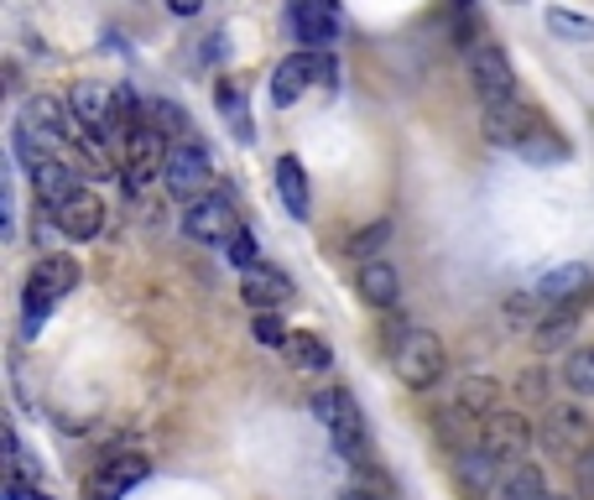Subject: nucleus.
<instances>
[{
    "instance_id": "nucleus-1",
    "label": "nucleus",
    "mask_w": 594,
    "mask_h": 500,
    "mask_svg": "<svg viewBox=\"0 0 594 500\" xmlns=\"http://www.w3.org/2000/svg\"><path fill=\"white\" fill-rule=\"evenodd\" d=\"M314 418L323 422V433L334 438V454L350 469H371V438H365V412H360V401L344 391V386H323L314 391Z\"/></svg>"
},
{
    "instance_id": "nucleus-2",
    "label": "nucleus",
    "mask_w": 594,
    "mask_h": 500,
    "mask_svg": "<svg viewBox=\"0 0 594 500\" xmlns=\"http://www.w3.org/2000/svg\"><path fill=\"white\" fill-rule=\"evenodd\" d=\"M79 287V266L68 256H42L32 266V277H26V292H21V334L26 340H37L47 313L63 302V292H74Z\"/></svg>"
},
{
    "instance_id": "nucleus-3",
    "label": "nucleus",
    "mask_w": 594,
    "mask_h": 500,
    "mask_svg": "<svg viewBox=\"0 0 594 500\" xmlns=\"http://www.w3.org/2000/svg\"><path fill=\"white\" fill-rule=\"evenodd\" d=\"M209 178H215V157H209V146H204L198 136L173 141V146H167V162H162V188H167L173 199L194 203L198 193H209Z\"/></svg>"
},
{
    "instance_id": "nucleus-4",
    "label": "nucleus",
    "mask_w": 594,
    "mask_h": 500,
    "mask_svg": "<svg viewBox=\"0 0 594 500\" xmlns=\"http://www.w3.org/2000/svg\"><path fill=\"white\" fill-rule=\"evenodd\" d=\"M443 365H449V355H443L438 334H428V329H413V334H407V340L392 349V370L402 376V386H413V391H428V386H438Z\"/></svg>"
},
{
    "instance_id": "nucleus-5",
    "label": "nucleus",
    "mask_w": 594,
    "mask_h": 500,
    "mask_svg": "<svg viewBox=\"0 0 594 500\" xmlns=\"http://www.w3.org/2000/svg\"><path fill=\"white\" fill-rule=\"evenodd\" d=\"M537 438H542V454L579 464L594 448V422L584 418L579 407L558 401V407H548V418H542V433H537Z\"/></svg>"
},
{
    "instance_id": "nucleus-6",
    "label": "nucleus",
    "mask_w": 594,
    "mask_h": 500,
    "mask_svg": "<svg viewBox=\"0 0 594 500\" xmlns=\"http://www.w3.org/2000/svg\"><path fill=\"white\" fill-rule=\"evenodd\" d=\"M470 84H475V95L485 110H501V104H516V74L506 53L495 47V42H480L475 53H470Z\"/></svg>"
},
{
    "instance_id": "nucleus-7",
    "label": "nucleus",
    "mask_w": 594,
    "mask_h": 500,
    "mask_svg": "<svg viewBox=\"0 0 594 500\" xmlns=\"http://www.w3.org/2000/svg\"><path fill=\"white\" fill-rule=\"evenodd\" d=\"M53 209V230H58L63 241H95L99 230H105V203H99L95 188H84V182H74L63 199L47 203Z\"/></svg>"
},
{
    "instance_id": "nucleus-8",
    "label": "nucleus",
    "mask_w": 594,
    "mask_h": 500,
    "mask_svg": "<svg viewBox=\"0 0 594 500\" xmlns=\"http://www.w3.org/2000/svg\"><path fill=\"white\" fill-rule=\"evenodd\" d=\"M240 224H235V199L230 193H198L188 209H183V235L198 245H219V241H230Z\"/></svg>"
},
{
    "instance_id": "nucleus-9",
    "label": "nucleus",
    "mask_w": 594,
    "mask_h": 500,
    "mask_svg": "<svg viewBox=\"0 0 594 500\" xmlns=\"http://www.w3.org/2000/svg\"><path fill=\"white\" fill-rule=\"evenodd\" d=\"M21 125H26L32 136H42L47 146H74V141L84 136L79 121H74V110H68V100H58V95H32V100L21 104Z\"/></svg>"
},
{
    "instance_id": "nucleus-10",
    "label": "nucleus",
    "mask_w": 594,
    "mask_h": 500,
    "mask_svg": "<svg viewBox=\"0 0 594 500\" xmlns=\"http://www.w3.org/2000/svg\"><path fill=\"white\" fill-rule=\"evenodd\" d=\"M480 448L491 454V459H501V464H516L527 448H532V422L521 418V412H512V407H501L495 418H485L480 422Z\"/></svg>"
},
{
    "instance_id": "nucleus-11",
    "label": "nucleus",
    "mask_w": 594,
    "mask_h": 500,
    "mask_svg": "<svg viewBox=\"0 0 594 500\" xmlns=\"http://www.w3.org/2000/svg\"><path fill=\"white\" fill-rule=\"evenodd\" d=\"M146 475H152V459L146 454H110L89 475V500H125V490H136Z\"/></svg>"
},
{
    "instance_id": "nucleus-12",
    "label": "nucleus",
    "mask_w": 594,
    "mask_h": 500,
    "mask_svg": "<svg viewBox=\"0 0 594 500\" xmlns=\"http://www.w3.org/2000/svg\"><path fill=\"white\" fill-rule=\"evenodd\" d=\"M293 32L302 42V53H334L339 42L334 0H293Z\"/></svg>"
},
{
    "instance_id": "nucleus-13",
    "label": "nucleus",
    "mask_w": 594,
    "mask_h": 500,
    "mask_svg": "<svg viewBox=\"0 0 594 500\" xmlns=\"http://www.w3.org/2000/svg\"><path fill=\"white\" fill-rule=\"evenodd\" d=\"M68 110H74V121H79L89 136L116 141V89H105V84H74Z\"/></svg>"
},
{
    "instance_id": "nucleus-14",
    "label": "nucleus",
    "mask_w": 594,
    "mask_h": 500,
    "mask_svg": "<svg viewBox=\"0 0 594 500\" xmlns=\"http://www.w3.org/2000/svg\"><path fill=\"white\" fill-rule=\"evenodd\" d=\"M590 281H594L590 266L569 260V266H553V271H542V277L532 281V298L542 302V313H558V308H574V298Z\"/></svg>"
},
{
    "instance_id": "nucleus-15",
    "label": "nucleus",
    "mask_w": 594,
    "mask_h": 500,
    "mask_svg": "<svg viewBox=\"0 0 594 500\" xmlns=\"http://www.w3.org/2000/svg\"><path fill=\"white\" fill-rule=\"evenodd\" d=\"M240 298H245V308H256V313H272V308H282V302L293 298V281H287V271L256 260L251 271H240Z\"/></svg>"
},
{
    "instance_id": "nucleus-16",
    "label": "nucleus",
    "mask_w": 594,
    "mask_h": 500,
    "mask_svg": "<svg viewBox=\"0 0 594 500\" xmlns=\"http://www.w3.org/2000/svg\"><path fill=\"white\" fill-rule=\"evenodd\" d=\"M314 84H318V53H293V58H282L277 74H272V104L287 110V104H297Z\"/></svg>"
},
{
    "instance_id": "nucleus-17",
    "label": "nucleus",
    "mask_w": 594,
    "mask_h": 500,
    "mask_svg": "<svg viewBox=\"0 0 594 500\" xmlns=\"http://www.w3.org/2000/svg\"><path fill=\"white\" fill-rule=\"evenodd\" d=\"M542 121V115H537L532 104H501V110H485V141H491V146H521V141H527V131H532V125Z\"/></svg>"
},
{
    "instance_id": "nucleus-18",
    "label": "nucleus",
    "mask_w": 594,
    "mask_h": 500,
    "mask_svg": "<svg viewBox=\"0 0 594 500\" xmlns=\"http://www.w3.org/2000/svg\"><path fill=\"white\" fill-rule=\"evenodd\" d=\"M449 412H454V418H470V422L495 418V412H501V386H495L491 376H464Z\"/></svg>"
},
{
    "instance_id": "nucleus-19",
    "label": "nucleus",
    "mask_w": 594,
    "mask_h": 500,
    "mask_svg": "<svg viewBox=\"0 0 594 500\" xmlns=\"http://www.w3.org/2000/svg\"><path fill=\"white\" fill-rule=\"evenodd\" d=\"M454 475L470 496H491L495 485H501V459H491V454L475 443V448H459L454 454Z\"/></svg>"
},
{
    "instance_id": "nucleus-20",
    "label": "nucleus",
    "mask_w": 594,
    "mask_h": 500,
    "mask_svg": "<svg viewBox=\"0 0 594 500\" xmlns=\"http://www.w3.org/2000/svg\"><path fill=\"white\" fill-rule=\"evenodd\" d=\"M355 292L371 302V308H396V302H402V277H396L386 260H365L355 271Z\"/></svg>"
},
{
    "instance_id": "nucleus-21",
    "label": "nucleus",
    "mask_w": 594,
    "mask_h": 500,
    "mask_svg": "<svg viewBox=\"0 0 594 500\" xmlns=\"http://www.w3.org/2000/svg\"><path fill=\"white\" fill-rule=\"evenodd\" d=\"M516 157L532 162V167H563V162H569V141L558 136L548 121H537L532 131H527V141L516 146Z\"/></svg>"
},
{
    "instance_id": "nucleus-22",
    "label": "nucleus",
    "mask_w": 594,
    "mask_h": 500,
    "mask_svg": "<svg viewBox=\"0 0 594 500\" xmlns=\"http://www.w3.org/2000/svg\"><path fill=\"white\" fill-rule=\"evenodd\" d=\"M277 199L287 203L293 220H308V214H314V209H308V203H314V193H308V173H302V162L297 157L277 162Z\"/></svg>"
},
{
    "instance_id": "nucleus-23",
    "label": "nucleus",
    "mask_w": 594,
    "mask_h": 500,
    "mask_svg": "<svg viewBox=\"0 0 594 500\" xmlns=\"http://www.w3.org/2000/svg\"><path fill=\"white\" fill-rule=\"evenodd\" d=\"M287 360H293V370H302V376H329V370H334V355H329V344L318 340V334H293V340H287Z\"/></svg>"
},
{
    "instance_id": "nucleus-24",
    "label": "nucleus",
    "mask_w": 594,
    "mask_h": 500,
    "mask_svg": "<svg viewBox=\"0 0 594 500\" xmlns=\"http://www.w3.org/2000/svg\"><path fill=\"white\" fill-rule=\"evenodd\" d=\"M68 157H74V173H84V178H95V182L116 173V157H110V146H105L99 136H89V131H84V136L68 146Z\"/></svg>"
},
{
    "instance_id": "nucleus-25",
    "label": "nucleus",
    "mask_w": 594,
    "mask_h": 500,
    "mask_svg": "<svg viewBox=\"0 0 594 500\" xmlns=\"http://www.w3.org/2000/svg\"><path fill=\"white\" fill-rule=\"evenodd\" d=\"M579 334V313L574 308H558V313H548V319L532 329V344L542 349V355H553V349H569Z\"/></svg>"
},
{
    "instance_id": "nucleus-26",
    "label": "nucleus",
    "mask_w": 594,
    "mask_h": 500,
    "mask_svg": "<svg viewBox=\"0 0 594 500\" xmlns=\"http://www.w3.org/2000/svg\"><path fill=\"white\" fill-rule=\"evenodd\" d=\"M146 125L162 131V136H173V141L194 136V121H188V110H183L178 100H146Z\"/></svg>"
},
{
    "instance_id": "nucleus-27",
    "label": "nucleus",
    "mask_w": 594,
    "mask_h": 500,
    "mask_svg": "<svg viewBox=\"0 0 594 500\" xmlns=\"http://www.w3.org/2000/svg\"><path fill=\"white\" fill-rule=\"evenodd\" d=\"M501 500H553V490H548L537 464H516L512 475L501 480Z\"/></svg>"
},
{
    "instance_id": "nucleus-28",
    "label": "nucleus",
    "mask_w": 594,
    "mask_h": 500,
    "mask_svg": "<svg viewBox=\"0 0 594 500\" xmlns=\"http://www.w3.org/2000/svg\"><path fill=\"white\" fill-rule=\"evenodd\" d=\"M548 32H553L558 42H579V47H590L594 42V16H579V11L553 5V11H548Z\"/></svg>"
},
{
    "instance_id": "nucleus-29",
    "label": "nucleus",
    "mask_w": 594,
    "mask_h": 500,
    "mask_svg": "<svg viewBox=\"0 0 594 500\" xmlns=\"http://www.w3.org/2000/svg\"><path fill=\"white\" fill-rule=\"evenodd\" d=\"M563 380H569V391H579V397H594V344H584V349L569 355Z\"/></svg>"
},
{
    "instance_id": "nucleus-30",
    "label": "nucleus",
    "mask_w": 594,
    "mask_h": 500,
    "mask_svg": "<svg viewBox=\"0 0 594 500\" xmlns=\"http://www.w3.org/2000/svg\"><path fill=\"white\" fill-rule=\"evenodd\" d=\"M386 235H392V224H386V220H376V224H365V230H355L344 251H350V256H355L360 266H365V260H381L376 251H381V245H386Z\"/></svg>"
},
{
    "instance_id": "nucleus-31",
    "label": "nucleus",
    "mask_w": 594,
    "mask_h": 500,
    "mask_svg": "<svg viewBox=\"0 0 594 500\" xmlns=\"http://www.w3.org/2000/svg\"><path fill=\"white\" fill-rule=\"evenodd\" d=\"M224 260H230V266H240V271H251V266H256V235H251V230H235V235H230V241H224Z\"/></svg>"
},
{
    "instance_id": "nucleus-32",
    "label": "nucleus",
    "mask_w": 594,
    "mask_h": 500,
    "mask_svg": "<svg viewBox=\"0 0 594 500\" xmlns=\"http://www.w3.org/2000/svg\"><path fill=\"white\" fill-rule=\"evenodd\" d=\"M251 334H256V344H266V349H287V329H282L277 313H256V323H251Z\"/></svg>"
},
{
    "instance_id": "nucleus-33",
    "label": "nucleus",
    "mask_w": 594,
    "mask_h": 500,
    "mask_svg": "<svg viewBox=\"0 0 594 500\" xmlns=\"http://www.w3.org/2000/svg\"><path fill=\"white\" fill-rule=\"evenodd\" d=\"M516 391H521L527 401H542V407H548V397H553V380H548V370H521V376H516Z\"/></svg>"
},
{
    "instance_id": "nucleus-34",
    "label": "nucleus",
    "mask_w": 594,
    "mask_h": 500,
    "mask_svg": "<svg viewBox=\"0 0 594 500\" xmlns=\"http://www.w3.org/2000/svg\"><path fill=\"white\" fill-rule=\"evenodd\" d=\"M574 480H579V496H590V500H594V448L574 464Z\"/></svg>"
},
{
    "instance_id": "nucleus-35",
    "label": "nucleus",
    "mask_w": 594,
    "mask_h": 500,
    "mask_svg": "<svg viewBox=\"0 0 594 500\" xmlns=\"http://www.w3.org/2000/svg\"><path fill=\"white\" fill-rule=\"evenodd\" d=\"M334 79H339L334 53H318V89H334Z\"/></svg>"
},
{
    "instance_id": "nucleus-36",
    "label": "nucleus",
    "mask_w": 594,
    "mask_h": 500,
    "mask_svg": "<svg viewBox=\"0 0 594 500\" xmlns=\"http://www.w3.org/2000/svg\"><path fill=\"white\" fill-rule=\"evenodd\" d=\"M6 500H47L42 490H32L26 480H6Z\"/></svg>"
},
{
    "instance_id": "nucleus-37",
    "label": "nucleus",
    "mask_w": 594,
    "mask_h": 500,
    "mask_svg": "<svg viewBox=\"0 0 594 500\" xmlns=\"http://www.w3.org/2000/svg\"><path fill=\"white\" fill-rule=\"evenodd\" d=\"M167 11H178V16H198L204 0H167Z\"/></svg>"
},
{
    "instance_id": "nucleus-38",
    "label": "nucleus",
    "mask_w": 594,
    "mask_h": 500,
    "mask_svg": "<svg viewBox=\"0 0 594 500\" xmlns=\"http://www.w3.org/2000/svg\"><path fill=\"white\" fill-rule=\"evenodd\" d=\"M339 500H381V496H371V490H360V485H350V490H344Z\"/></svg>"
},
{
    "instance_id": "nucleus-39",
    "label": "nucleus",
    "mask_w": 594,
    "mask_h": 500,
    "mask_svg": "<svg viewBox=\"0 0 594 500\" xmlns=\"http://www.w3.org/2000/svg\"><path fill=\"white\" fill-rule=\"evenodd\" d=\"M553 500H569V496H553Z\"/></svg>"
}]
</instances>
